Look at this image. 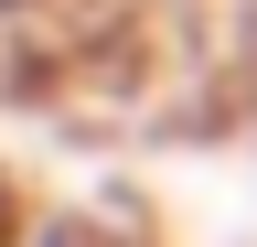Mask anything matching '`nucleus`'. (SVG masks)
Masks as SVG:
<instances>
[{
    "instance_id": "1",
    "label": "nucleus",
    "mask_w": 257,
    "mask_h": 247,
    "mask_svg": "<svg viewBox=\"0 0 257 247\" xmlns=\"http://www.w3.org/2000/svg\"><path fill=\"white\" fill-rule=\"evenodd\" d=\"M32 247H75V236H64V226H54V236H32Z\"/></svg>"
}]
</instances>
